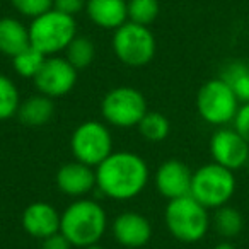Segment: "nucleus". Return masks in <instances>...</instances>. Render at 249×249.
<instances>
[{
    "label": "nucleus",
    "mask_w": 249,
    "mask_h": 249,
    "mask_svg": "<svg viewBox=\"0 0 249 249\" xmlns=\"http://www.w3.org/2000/svg\"><path fill=\"white\" fill-rule=\"evenodd\" d=\"M191 181H193V171L179 159L164 160L154 174L157 193L167 201L188 196L191 193Z\"/></svg>",
    "instance_id": "f8f14e48"
},
{
    "label": "nucleus",
    "mask_w": 249,
    "mask_h": 249,
    "mask_svg": "<svg viewBox=\"0 0 249 249\" xmlns=\"http://www.w3.org/2000/svg\"><path fill=\"white\" fill-rule=\"evenodd\" d=\"M107 229V213L104 207L90 198L73 200L62 212L60 220V234L73 248H87V246L99 244Z\"/></svg>",
    "instance_id": "f03ea898"
},
{
    "label": "nucleus",
    "mask_w": 249,
    "mask_h": 249,
    "mask_svg": "<svg viewBox=\"0 0 249 249\" xmlns=\"http://www.w3.org/2000/svg\"><path fill=\"white\" fill-rule=\"evenodd\" d=\"M86 14L101 29H113L128 22V0H87Z\"/></svg>",
    "instance_id": "dca6fc26"
},
{
    "label": "nucleus",
    "mask_w": 249,
    "mask_h": 249,
    "mask_svg": "<svg viewBox=\"0 0 249 249\" xmlns=\"http://www.w3.org/2000/svg\"><path fill=\"white\" fill-rule=\"evenodd\" d=\"M208 212L210 210H207L191 195H188L167 201V207L164 210V222L174 239L184 244H195L208 234V229L212 225Z\"/></svg>",
    "instance_id": "7ed1b4c3"
},
{
    "label": "nucleus",
    "mask_w": 249,
    "mask_h": 249,
    "mask_svg": "<svg viewBox=\"0 0 249 249\" xmlns=\"http://www.w3.org/2000/svg\"><path fill=\"white\" fill-rule=\"evenodd\" d=\"M213 249H237L234 246V242L232 241H227V239H222L218 244H215V248Z\"/></svg>",
    "instance_id": "c756f323"
},
{
    "label": "nucleus",
    "mask_w": 249,
    "mask_h": 249,
    "mask_svg": "<svg viewBox=\"0 0 249 249\" xmlns=\"http://www.w3.org/2000/svg\"><path fill=\"white\" fill-rule=\"evenodd\" d=\"M195 103L201 120L217 128L232 123L241 106L235 94L220 77L207 80L198 89Z\"/></svg>",
    "instance_id": "0eeeda50"
},
{
    "label": "nucleus",
    "mask_w": 249,
    "mask_h": 249,
    "mask_svg": "<svg viewBox=\"0 0 249 249\" xmlns=\"http://www.w3.org/2000/svg\"><path fill=\"white\" fill-rule=\"evenodd\" d=\"M160 12L159 0H128V21L149 28Z\"/></svg>",
    "instance_id": "393cba45"
},
{
    "label": "nucleus",
    "mask_w": 249,
    "mask_h": 249,
    "mask_svg": "<svg viewBox=\"0 0 249 249\" xmlns=\"http://www.w3.org/2000/svg\"><path fill=\"white\" fill-rule=\"evenodd\" d=\"M70 150L75 160L96 169L113 154V137L107 124L97 120L77 124L70 137Z\"/></svg>",
    "instance_id": "1a4fd4ad"
},
{
    "label": "nucleus",
    "mask_w": 249,
    "mask_h": 249,
    "mask_svg": "<svg viewBox=\"0 0 249 249\" xmlns=\"http://www.w3.org/2000/svg\"><path fill=\"white\" fill-rule=\"evenodd\" d=\"M79 79V70L65 56H46L39 73L35 77V87L46 97H63L73 90Z\"/></svg>",
    "instance_id": "9d476101"
},
{
    "label": "nucleus",
    "mask_w": 249,
    "mask_h": 249,
    "mask_svg": "<svg viewBox=\"0 0 249 249\" xmlns=\"http://www.w3.org/2000/svg\"><path fill=\"white\" fill-rule=\"evenodd\" d=\"M73 246L67 241L63 234H53L41 241V249H72Z\"/></svg>",
    "instance_id": "c85d7f7f"
},
{
    "label": "nucleus",
    "mask_w": 249,
    "mask_h": 249,
    "mask_svg": "<svg viewBox=\"0 0 249 249\" xmlns=\"http://www.w3.org/2000/svg\"><path fill=\"white\" fill-rule=\"evenodd\" d=\"M156 36L147 26L124 22L113 35V53L123 65L145 67L156 56Z\"/></svg>",
    "instance_id": "6e6552de"
},
{
    "label": "nucleus",
    "mask_w": 249,
    "mask_h": 249,
    "mask_svg": "<svg viewBox=\"0 0 249 249\" xmlns=\"http://www.w3.org/2000/svg\"><path fill=\"white\" fill-rule=\"evenodd\" d=\"M60 220H62V213H58V210L48 201H33L24 208L21 217L22 229L31 237L39 241L58 234Z\"/></svg>",
    "instance_id": "2eb2a0df"
},
{
    "label": "nucleus",
    "mask_w": 249,
    "mask_h": 249,
    "mask_svg": "<svg viewBox=\"0 0 249 249\" xmlns=\"http://www.w3.org/2000/svg\"><path fill=\"white\" fill-rule=\"evenodd\" d=\"M31 45L29 26L18 18H0V53L9 58Z\"/></svg>",
    "instance_id": "a211bd4d"
},
{
    "label": "nucleus",
    "mask_w": 249,
    "mask_h": 249,
    "mask_svg": "<svg viewBox=\"0 0 249 249\" xmlns=\"http://www.w3.org/2000/svg\"><path fill=\"white\" fill-rule=\"evenodd\" d=\"M237 181L234 171L217 162H208L198 167L191 181V196L207 210H217L234 196Z\"/></svg>",
    "instance_id": "39448f33"
},
{
    "label": "nucleus",
    "mask_w": 249,
    "mask_h": 249,
    "mask_svg": "<svg viewBox=\"0 0 249 249\" xmlns=\"http://www.w3.org/2000/svg\"><path fill=\"white\" fill-rule=\"evenodd\" d=\"M21 106V94L11 77L0 73V121L18 116Z\"/></svg>",
    "instance_id": "b1692460"
},
{
    "label": "nucleus",
    "mask_w": 249,
    "mask_h": 249,
    "mask_svg": "<svg viewBox=\"0 0 249 249\" xmlns=\"http://www.w3.org/2000/svg\"><path fill=\"white\" fill-rule=\"evenodd\" d=\"M212 227L215 229L222 239L232 241L235 239L244 229V217L237 208L231 207V205H224V207L217 208L212 217Z\"/></svg>",
    "instance_id": "aec40b11"
},
{
    "label": "nucleus",
    "mask_w": 249,
    "mask_h": 249,
    "mask_svg": "<svg viewBox=\"0 0 249 249\" xmlns=\"http://www.w3.org/2000/svg\"><path fill=\"white\" fill-rule=\"evenodd\" d=\"M220 77L232 89L239 103H249V65L241 60H232L225 63L220 72Z\"/></svg>",
    "instance_id": "6ab92c4d"
},
{
    "label": "nucleus",
    "mask_w": 249,
    "mask_h": 249,
    "mask_svg": "<svg viewBox=\"0 0 249 249\" xmlns=\"http://www.w3.org/2000/svg\"><path fill=\"white\" fill-rule=\"evenodd\" d=\"M56 188L60 193L70 196L73 200L87 198V195L97 188L96 184V169L73 159L56 171Z\"/></svg>",
    "instance_id": "4468645a"
},
{
    "label": "nucleus",
    "mask_w": 249,
    "mask_h": 249,
    "mask_svg": "<svg viewBox=\"0 0 249 249\" xmlns=\"http://www.w3.org/2000/svg\"><path fill=\"white\" fill-rule=\"evenodd\" d=\"M234 130L249 143V103H244L239 106L237 114H235L234 121Z\"/></svg>",
    "instance_id": "bb28decb"
},
{
    "label": "nucleus",
    "mask_w": 249,
    "mask_h": 249,
    "mask_svg": "<svg viewBox=\"0 0 249 249\" xmlns=\"http://www.w3.org/2000/svg\"><path fill=\"white\" fill-rule=\"evenodd\" d=\"M139 132L147 142L159 143L169 137L171 133V123L167 116H164L159 111H147L145 116L139 123Z\"/></svg>",
    "instance_id": "412c9836"
},
{
    "label": "nucleus",
    "mask_w": 249,
    "mask_h": 249,
    "mask_svg": "<svg viewBox=\"0 0 249 249\" xmlns=\"http://www.w3.org/2000/svg\"><path fill=\"white\" fill-rule=\"evenodd\" d=\"M210 149L213 162L227 167L231 171H239L249 162V143L229 126H220L210 137Z\"/></svg>",
    "instance_id": "9b49d317"
},
{
    "label": "nucleus",
    "mask_w": 249,
    "mask_h": 249,
    "mask_svg": "<svg viewBox=\"0 0 249 249\" xmlns=\"http://www.w3.org/2000/svg\"><path fill=\"white\" fill-rule=\"evenodd\" d=\"M84 249H104V248L99 244H92V246H87V248H84Z\"/></svg>",
    "instance_id": "7c9ffc66"
},
{
    "label": "nucleus",
    "mask_w": 249,
    "mask_h": 249,
    "mask_svg": "<svg viewBox=\"0 0 249 249\" xmlns=\"http://www.w3.org/2000/svg\"><path fill=\"white\" fill-rule=\"evenodd\" d=\"M150 171L145 159L132 150H113L96 167L97 190L114 201L137 198L149 183Z\"/></svg>",
    "instance_id": "f257e3e1"
},
{
    "label": "nucleus",
    "mask_w": 249,
    "mask_h": 249,
    "mask_svg": "<svg viewBox=\"0 0 249 249\" xmlns=\"http://www.w3.org/2000/svg\"><path fill=\"white\" fill-rule=\"evenodd\" d=\"M53 116H55V103L52 97H46L39 92L21 101V106L18 111L19 121L29 128L45 126L53 120Z\"/></svg>",
    "instance_id": "f3484780"
},
{
    "label": "nucleus",
    "mask_w": 249,
    "mask_h": 249,
    "mask_svg": "<svg viewBox=\"0 0 249 249\" xmlns=\"http://www.w3.org/2000/svg\"><path fill=\"white\" fill-rule=\"evenodd\" d=\"M149 111L147 99L139 89L120 86L107 90L101 101V114L106 124L114 128L128 130L139 126Z\"/></svg>",
    "instance_id": "423d86ee"
},
{
    "label": "nucleus",
    "mask_w": 249,
    "mask_h": 249,
    "mask_svg": "<svg viewBox=\"0 0 249 249\" xmlns=\"http://www.w3.org/2000/svg\"><path fill=\"white\" fill-rule=\"evenodd\" d=\"M65 58L75 67L77 70H84L94 62L96 58V45L89 36L77 35L73 41L67 46Z\"/></svg>",
    "instance_id": "4be33fe9"
},
{
    "label": "nucleus",
    "mask_w": 249,
    "mask_h": 249,
    "mask_svg": "<svg viewBox=\"0 0 249 249\" xmlns=\"http://www.w3.org/2000/svg\"><path fill=\"white\" fill-rule=\"evenodd\" d=\"M87 0H53V9L75 18L82 11H86Z\"/></svg>",
    "instance_id": "cd10ccee"
},
{
    "label": "nucleus",
    "mask_w": 249,
    "mask_h": 249,
    "mask_svg": "<svg viewBox=\"0 0 249 249\" xmlns=\"http://www.w3.org/2000/svg\"><path fill=\"white\" fill-rule=\"evenodd\" d=\"M111 234L114 241L126 249H139L149 244L152 239V224L143 213L123 212L116 215L111 224Z\"/></svg>",
    "instance_id": "ddd939ff"
},
{
    "label": "nucleus",
    "mask_w": 249,
    "mask_h": 249,
    "mask_svg": "<svg viewBox=\"0 0 249 249\" xmlns=\"http://www.w3.org/2000/svg\"><path fill=\"white\" fill-rule=\"evenodd\" d=\"M12 67H14L16 73L22 79H31L35 80V77L39 73L43 63H45L46 56L43 55L39 50H36L35 46L29 45L28 48H24L22 52H19L16 56H12Z\"/></svg>",
    "instance_id": "5701e85b"
},
{
    "label": "nucleus",
    "mask_w": 249,
    "mask_h": 249,
    "mask_svg": "<svg viewBox=\"0 0 249 249\" xmlns=\"http://www.w3.org/2000/svg\"><path fill=\"white\" fill-rule=\"evenodd\" d=\"M18 14L28 19H36L38 16L53 9V0H9Z\"/></svg>",
    "instance_id": "a878e982"
},
{
    "label": "nucleus",
    "mask_w": 249,
    "mask_h": 249,
    "mask_svg": "<svg viewBox=\"0 0 249 249\" xmlns=\"http://www.w3.org/2000/svg\"><path fill=\"white\" fill-rule=\"evenodd\" d=\"M77 36V22L73 16L63 14L56 9L33 19L29 24V41L31 46L45 56H55L65 52L67 46Z\"/></svg>",
    "instance_id": "20e7f679"
}]
</instances>
